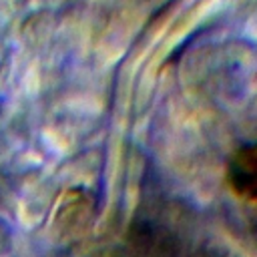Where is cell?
Here are the masks:
<instances>
[{
	"label": "cell",
	"mask_w": 257,
	"mask_h": 257,
	"mask_svg": "<svg viewBox=\"0 0 257 257\" xmlns=\"http://www.w3.org/2000/svg\"><path fill=\"white\" fill-rule=\"evenodd\" d=\"M14 249H16L14 229L4 217H0V257H12Z\"/></svg>",
	"instance_id": "3"
},
{
	"label": "cell",
	"mask_w": 257,
	"mask_h": 257,
	"mask_svg": "<svg viewBox=\"0 0 257 257\" xmlns=\"http://www.w3.org/2000/svg\"><path fill=\"white\" fill-rule=\"evenodd\" d=\"M54 257H131L124 241H74L62 245Z\"/></svg>",
	"instance_id": "2"
},
{
	"label": "cell",
	"mask_w": 257,
	"mask_h": 257,
	"mask_svg": "<svg viewBox=\"0 0 257 257\" xmlns=\"http://www.w3.org/2000/svg\"><path fill=\"white\" fill-rule=\"evenodd\" d=\"M90 221H92V205L82 197L80 199L72 197L64 201L54 213L50 223V237L54 239V243H60V247L80 241L82 235L88 231Z\"/></svg>",
	"instance_id": "1"
}]
</instances>
